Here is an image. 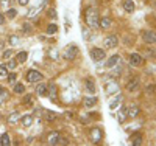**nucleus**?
Returning a JSON list of instances; mask_svg holds the SVG:
<instances>
[{
	"label": "nucleus",
	"mask_w": 156,
	"mask_h": 146,
	"mask_svg": "<svg viewBox=\"0 0 156 146\" xmlns=\"http://www.w3.org/2000/svg\"><path fill=\"white\" fill-rule=\"evenodd\" d=\"M134 2H133V0H125V2H123V9L126 11V12H133L134 11Z\"/></svg>",
	"instance_id": "ddd939ff"
},
{
	"label": "nucleus",
	"mask_w": 156,
	"mask_h": 146,
	"mask_svg": "<svg viewBox=\"0 0 156 146\" xmlns=\"http://www.w3.org/2000/svg\"><path fill=\"white\" fill-rule=\"evenodd\" d=\"M14 92H16L17 95L23 93V92H25V86H23V84H20V83H19V84H16V86H14Z\"/></svg>",
	"instance_id": "a878e982"
},
{
	"label": "nucleus",
	"mask_w": 156,
	"mask_h": 146,
	"mask_svg": "<svg viewBox=\"0 0 156 146\" xmlns=\"http://www.w3.org/2000/svg\"><path fill=\"white\" fill-rule=\"evenodd\" d=\"M27 58H28V53H27V51H19L17 56H16L17 62H20V64H23L25 61H27Z\"/></svg>",
	"instance_id": "aec40b11"
},
{
	"label": "nucleus",
	"mask_w": 156,
	"mask_h": 146,
	"mask_svg": "<svg viewBox=\"0 0 156 146\" xmlns=\"http://www.w3.org/2000/svg\"><path fill=\"white\" fill-rule=\"evenodd\" d=\"M117 64H120V56H119V55H112V56L106 61L105 67H106V69H114Z\"/></svg>",
	"instance_id": "6e6552de"
},
{
	"label": "nucleus",
	"mask_w": 156,
	"mask_h": 146,
	"mask_svg": "<svg viewBox=\"0 0 156 146\" xmlns=\"http://www.w3.org/2000/svg\"><path fill=\"white\" fill-rule=\"evenodd\" d=\"M90 140H92L94 143H100L101 141V131L98 127L90 129Z\"/></svg>",
	"instance_id": "1a4fd4ad"
},
{
	"label": "nucleus",
	"mask_w": 156,
	"mask_h": 146,
	"mask_svg": "<svg viewBox=\"0 0 156 146\" xmlns=\"http://www.w3.org/2000/svg\"><path fill=\"white\" fill-rule=\"evenodd\" d=\"M6 75H8V67L5 64H2L0 65V76H6Z\"/></svg>",
	"instance_id": "c756f323"
},
{
	"label": "nucleus",
	"mask_w": 156,
	"mask_h": 146,
	"mask_svg": "<svg viewBox=\"0 0 156 146\" xmlns=\"http://www.w3.org/2000/svg\"><path fill=\"white\" fill-rule=\"evenodd\" d=\"M19 118H20L19 112H12V114H11V115L8 117V123L14 124V123H17V121H19Z\"/></svg>",
	"instance_id": "412c9836"
},
{
	"label": "nucleus",
	"mask_w": 156,
	"mask_h": 146,
	"mask_svg": "<svg viewBox=\"0 0 156 146\" xmlns=\"http://www.w3.org/2000/svg\"><path fill=\"white\" fill-rule=\"evenodd\" d=\"M47 90H48V95L47 97H50L51 100H55L56 98V86L55 84H50V86H47Z\"/></svg>",
	"instance_id": "f3484780"
},
{
	"label": "nucleus",
	"mask_w": 156,
	"mask_h": 146,
	"mask_svg": "<svg viewBox=\"0 0 156 146\" xmlns=\"http://www.w3.org/2000/svg\"><path fill=\"white\" fill-rule=\"evenodd\" d=\"M137 87H139V79H137V78H134L131 83L126 84V90H128V92H136Z\"/></svg>",
	"instance_id": "9b49d317"
},
{
	"label": "nucleus",
	"mask_w": 156,
	"mask_h": 146,
	"mask_svg": "<svg viewBox=\"0 0 156 146\" xmlns=\"http://www.w3.org/2000/svg\"><path fill=\"white\" fill-rule=\"evenodd\" d=\"M28 2H30V0H19L20 5H28Z\"/></svg>",
	"instance_id": "58836bf2"
},
{
	"label": "nucleus",
	"mask_w": 156,
	"mask_h": 146,
	"mask_svg": "<svg viewBox=\"0 0 156 146\" xmlns=\"http://www.w3.org/2000/svg\"><path fill=\"white\" fill-rule=\"evenodd\" d=\"M30 28H31V26H30V23H25V25H23V31L27 33V34L30 33Z\"/></svg>",
	"instance_id": "4c0bfd02"
},
{
	"label": "nucleus",
	"mask_w": 156,
	"mask_h": 146,
	"mask_svg": "<svg viewBox=\"0 0 156 146\" xmlns=\"http://www.w3.org/2000/svg\"><path fill=\"white\" fill-rule=\"evenodd\" d=\"M3 22H5V16H3V14H0V25H2Z\"/></svg>",
	"instance_id": "37998d69"
},
{
	"label": "nucleus",
	"mask_w": 156,
	"mask_h": 146,
	"mask_svg": "<svg viewBox=\"0 0 156 146\" xmlns=\"http://www.w3.org/2000/svg\"><path fill=\"white\" fill-rule=\"evenodd\" d=\"M140 64H142V56L139 53H131L129 55V65L131 67H139Z\"/></svg>",
	"instance_id": "423d86ee"
},
{
	"label": "nucleus",
	"mask_w": 156,
	"mask_h": 146,
	"mask_svg": "<svg viewBox=\"0 0 156 146\" xmlns=\"http://www.w3.org/2000/svg\"><path fill=\"white\" fill-rule=\"evenodd\" d=\"M140 143H142V135H136V137L133 138V144H134V146H139Z\"/></svg>",
	"instance_id": "2f4dec72"
},
{
	"label": "nucleus",
	"mask_w": 156,
	"mask_h": 146,
	"mask_svg": "<svg viewBox=\"0 0 156 146\" xmlns=\"http://www.w3.org/2000/svg\"><path fill=\"white\" fill-rule=\"evenodd\" d=\"M16 14H17L16 9H9V11L6 12V17H9V19H14V17H16Z\"/></svg>",
	"instance_id": "473e14b6"
},
{
	"label": "nucleus",
	"mask_w": 156,
	"mask_h": 146,
	"mask_svg": "<svg viewBox=\"0 0 156 146\" xmlns=\"http://www.w3.org/2000/svg\"><path fill=\"white\" fill-rule=\"evenodd\" d=\"M11 56H12V50H3V51H2V58H3L5 61H9Z\"/></svg>",
	"instance_id": "393cba45"
},
{
	"label": "nucleus",
	"mask_w": 156,
	"mask_h": 146,
	"mask_svg": "<svg viewBox=\"0 0 156 146\" xmlns=\"http://www.w3.org/2000/svg\"><path fill=\"white\" fill-rule=\"evenodd\" d=\"M84 86H86V90L89 92V93H94V92H95V84H94V81H92L90 78H87V79H86Z\"/></svg>",
	"instance_id": "dca6fc26"
},
{
	"label": "nucleus",
	"mask_w": 156,
	"mask_h": 146,
	"mask_svg": "<svg viewBox=\"0 0 156 146\" xmlns=\"http://www.w3.org/2000/svg\"><path fill=\"white\" fill-rule=\"evenodd\" d=\"M139 115V107L136 104H133L131 107L128 109V117H131V118H134V117H137Z\"/></svg>",
	"instance_id": "6ab92c4d"
},
{
	"label": "nucleus",
	"mask_w": 156,
	"mask_h": 146,
	"mask_svg": "<svg viewBox=\"0 0 156 146\" xmlns=\"http://www.w3.org/2000/svg\"><path fill=\"white\" fill-rule=\"evenodd\" d=\"M154 12H156V3H154Z\"/></svg>",
	"instance_id": "c03bdc74"
},
{
	"label": "nucleus",
	"mask_w": 156,
	"mask_h": 146,
	"mask_svg": "<svg viewBox=\"0 0 156 146\" xmlns=\"http://www.w3.org/2000/svg\"><path fill=\"white\" fill-rule=\"evenodd\" d=\"M44 118H45V120L47 121H55L56 120V118H58V115L55 114V112H51V110H44Z\"/></svg>",
	"instance_id": "2eb2a0df"
},
{
	"label": "nucleus",
	"mask_w": 156,
	"mask_h": 146,
	"mask_svg": "<svg viewBox=\"0 0 156 146\" xmlns=\"http://www.w3.org/2000/svg\"><path fill=\"white\" fill-rule=\"evenodd\" d=\"M97 103V98H84V106L86 107H94Z\"/></svg>",
	"instance_id": "b1692460"
},
{
	"label": "nucleus",
	"mask_w": 156,
	"mask_h": 146,
	"mask_svg": "<svg viewBox=\"0 0 156 146\" xmlns=\"http://www.w3.org/2000/svg\"><path fill=\"white\" fill-rule=\"evenodd\" d=\"M48 17L50 19H55L56 17V9H48Z\"/></svg>",
	"instance_id": "e433bc0d"
},
{
	"label": "nucleus",
	"mask_w": 156,
	"mask_h": 146,
	"mask_svg": "<svg viewBox=\"0 0 156 146\" xmlns=\"http://www.w3.org/2000/svg\"><path fill=\"white\" fill-rule=\"evenodd\" d=\"M120 101H122V95H119V97H117V98H115V100H114V101L109 104V107H111V109H115L117 106H119V103H120Z\"/></svg>",
	"instance_id": "c85d7f7f"
},
{
	"label": "nucleus",
	"mask_w": 156,
	"mask_h": 146,
	"mask_svg": "<svg viewBox=\"0 0 156 146\" xmlns=\"http://www.w3.org/2000/svg\"><path fill=\"white\" fill-rule=\"evenodd\" d=\"M6 76H8V83H14L16 81V73H9Z\"/></svg>",
	"instance_id": "c9c22d12"
},
{
	"label": "nucleus",
	"mask_w": 156,
	"mask_h": 146,
	"mask_svg": "<svg viewBox=\"0 0 156 146\" xmlns=\"http://www.w3.org/2000/svg\"><path fill=\"white\" fill-rule=\"evenodd\" d=\"M106 92L111 95V93H114V92H119V87H117V84H115V83H111V84H108V86H106Z\"/></svg>",
	"instance_id": "4be33fe9"
},
{
	"label": "nucleus",
	"mask_w": 156,
	"mask_h": 146,
	"mask_svg": "<svg viewBox=\"0 0 156 146\" xmlns=\"http://www.w3.org/2000/svg\"><path fill=\"white\" fill-rule=\"evenodd\" d=\"M154 89H156V86H150V87H148L147 90L150 92V93H153V90H154Z\"/></svg>",
	"instance_id": "79ce46f5"
},
{
	"label": "nucleus",
	"mask_w": 156,
	"mask_h": 146,
	"mask_svg": "<svg viewBox=\"0 0 156 146\" xmlns=\"http://www.w3.org/2000/svg\"><path fill=\"white\" fill-rule=\"evenodd\" d=\"M103 44H105L106 48H114V47H117V44H119V39H117V36H106Z\"/></svg>",
	"instance_id": "39448f33"
},
{
	"label": "nucleus",
	"mask_w": 156,
	"mask_h": 146,
	"mask_svg": "<svg viewBox=\"0 0 156 146\" xmlns=\"http://www.w3.org/2000/svg\"><path fill=\"white\" fill-rule=\"evenodd\" d=\"M98 26H100V28H109V26H111L109 17H100L98 19Z\"/></svg>",
	"instance_id": "4468645a"
},
{
	"label": "nucleus",
	"mask_w": 156,
	"mask_h": 146,
	"mask_svg": "<svg viewBox=\"0 0 156 146\" xmlns=\"http://www.w3.org/2000/svg\"><path fill=\"white\" fill-rule=\"evenodd\" d=\"M142 39H144V42H147V44H156V33L148 30L142 34Z\"/></svg>",
	"instance_id": "0eeeda50"
},
{
	"label": "nucleus",
	"mask_w": 156,
	"mask_h": 146,
	"mask_svg": "<svg viewBox=\"0 0 156 146\" xmlns=\"http://www.w3.org/2000/svg\"><path fill=\"white\" fill-rule=\"evenodd\" d=\"M5 48V42H0V55H2V51Z\"/></svg>",
	"instance_id": "a19ab883"
},
{
	"label": "nucleus",
	"mask_w": 156,
	"mask_h": 146,
	"mask_svg": "<svg viewBox=\"0 0 156 146\" xmlns=\"http://www.w3.org/2000/svg\"><path fill=\"white\" fill-rule=\"evenodd\" d=\"M76 55H78V48L75 45H69V47L64 48V58H66V59L72 61V59L76 58Z\"/></svg>",
	"instance_id": "f03ea898"
},
{
	"label": "nucleus",
	"mask_w": 156,
	"mask_h": 146,
	"mask_svg": "<svg viewBox=\"0 0 156 146\" xmlns=\"http://www.w3.org/2000/svg\"><path fill=\"white\" fill-rule=\"evenodd\" d=\"M36 92H37L39 97H47V95H48V90H47V86H45V84H39V86L36 87Z\"/></svg>",
	"instance_id": "f8f14e48"
},
{
	"label": "nucleus",
	"mask_w": 156,
	"mask_h": 146,
	"mask_svg": "<svg viewBox=\"0 0 156 146\" xmlns=\"http://www.w3.org/2000/svg\"><path fill=\"white\" fill-rule=\"evenodd\" d=\"M22 124H23V126H27V127L31 126V124H33V117H31L30 114L23 115V117H22Z\"/></svg>",
	"instance_id": "a211bd4d"
},
{
	"label": "nucleus",
	"mask_w": 156,
	"mask_h": 146,
	"mask_svg": "<svg viewBox=\"0 0 156 146\" xmlns=\"http://www.w3.org/2000/svg\"><path fill=\"white\" fill-rule=\"evenodd\" d=\"M56 31H58V26L55 23H51V25L47 26V34H55Z\"/></svg>",
	"instance_id": "bb28decb"
},
{
	"label": "nucleus",
	"mask_w": 156,
	"mask_h": 146,
	"mask_svg": "<svg viewBox=\"0 0 156 146\" xmlns=\"http://www.w3.org/2000/svg\"><path fill=\"white\" fill-rule=\"evenodd\" d=\"M9 44L11 45H17L19 44V37L17 36H9Z\"/></svg>",
	"instance_id": "7c9ffc66"
},
{
	"label": "nucleus",
	"mask_w": 156,
	"mask_h": 146,
	"mask_svg": "<svg viewBox=\"0 0 156 146\" xmlns=\"http://www.w3.org/2000/svg\"><path fill=\"white\" fill-rule=\"evenodd\" d=\"M0 144H2V146H9V144H11L9 135H8V134H3L2 137H0Z\"/></svg>",
	"instance_id": "5701e85b"
},
{
	"label": "nucleus",
	"mask_w": 156,
	"mask_h": 146,
	"mask_svg": "<svg viewBox=\"0 0 156 146\" xmlns=\"http://www.w3.org/2000/svg\"><path fill=\"white\" fill-rule=\"evenodd\" d=\"M41 79H44V76H42V73H39L37 70H30L27 73V81L28 83H39Z\"/></svg>",
	"instance_id": "7ed1b4c3"
},
{
	"label": "nucleus",
	"mask_w": 156,
	"mask_h": 146,
	"mask_svg": "<svg viewBox=\"0 0 156 146\" xmlns=\"http://www.w3.org/2000/svg\"><path fill=\"white\" fill-rule=\"evenodd\" d=\"M59 138H61L59 132H50V135H48V144H51V146L58 144L59 143Z\"/></svg>",
	"instance_id": "9d476101"
},
{
	"label": "nucleus",
	"mask_w": 156,
	"mask_h": 146,
	"mask_svg": "<svg viewBox=\"0 0 156 146\" xmlns=\"http://www.w3.org/2000/svg\"><path fill=\"white\" fill-rule=\"evenodd\" d=\"M5 97V90H3V87H0V98H3Z\"/></svg>",
	"instance_id": "ea45409f"
},
{
	"label": "nucleus",
	"mask_w": 156,
	"mask_h": 146,
	"mask_svg": "<svg viewBox=\"0 0 156 146\" xmlns=\"http://www.w3.org/2000/svg\"><path fill=\"white\" fill-rule=\"evenodd\" d=\"M105 50H101V48H92L90 50V58H92L94 61H101L103 58H105Z\"/></svg>",
	"instance_id": "20e7f679"
},
{
	"label": "nucleus",
	"mask_w": 156,
	"mask_h": 146,
	"mask_svg": "<svg viewBox=\"0 0 156 146\" xmlns=\"http://www.w3.org/2000/svg\"><path fill=\"white\" fill-rule=\"evenodd\" d=\"M98 14H97V11L92 8V6H89L86 9V23L87 26H90V28H97L98 26Z\"/></svg>",
	"instance_id": "f257e3e1"
},
{
	"label": "nucleus",
	"mask_w": 156,
	"mask_h": 146,
	"mask_svg": "<svg viewBox=\"0 0 156 146\" xmlns=\"http://www.w3.org/2000/svg\"><path fill=\"white\" fill-rule=\"evenodd\" d=\"M16 64H17L16 61H9V62H8V65H6V67H8V70H12V69H16Z\"/></svg>",
	"instance_id": "f704fd0d"
},
{
	"label": "nucleus",
	"mask_w": 156,
	"mask_h": 146,
	"mask_svg": "<svg viewBox=\"0 0 156 146\" xmlns=\"http://www.w3.org/2000/svg\"><path fill=\"white\" fill-rule=\"evenodd\" d=\"M125 114H126V109L123 107V109H122V112H120V117H119V121H120V123H123V121H125Z\"/></svg>",
	"instance_id": "72a5a7b5"
},
{
	"label": "nucleus",
	"mask_w": 156,
	"mask_h": 146,
	"mask_svg": "<svg viewBox=\"0 0 156 146\" xmlns=\"http://www.w3.org/2000/svg\"><path fill=\"white\" fill-rule=\"evenodd\" d=\"M33 103H34V98L31 95H25V98H23V104L25 106H31Z\"/></svg>",
	"instance_id": "cd10ccee"
}]
</instances>
